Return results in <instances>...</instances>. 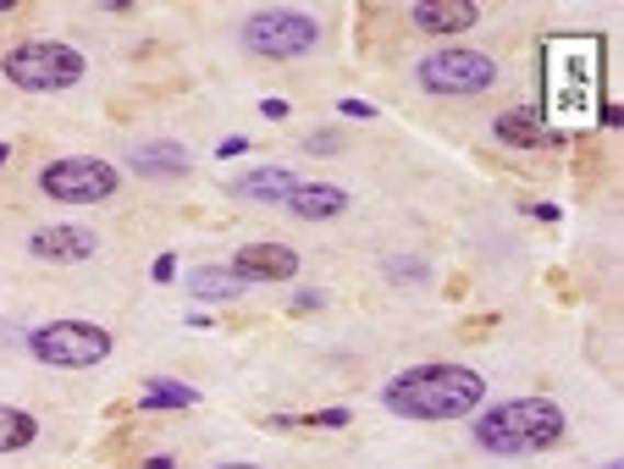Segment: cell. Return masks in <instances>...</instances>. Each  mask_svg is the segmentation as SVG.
I'll return each mask as SVG.
<instances>
[{"instance_id": "5bb4252c", "label": "cell", "mask_w": 624, "mask_h": 469, "mask_svg": "<svg viewBox=\"0 0 624 469\" xmlns=\"http://www.w3.org/2000/svg\"><path fill=\"white\" fill-rule=\"evenodd\" d=\"M282 210H287V216H298V221H338V216L349 210V188L304 178V183L287 194V205H282Z\"/></svg>"}, {"instance_id": "277c9868", "label": "cell", "mask_w": 624, "mask_h": 469, "mask_svg": "<svg viewBox=\"0 0 624 469\" xmlns=\"http://www.w3.org/2000/svg\"><path fill=\"white\" fill-rule=\"evenodd\" d=\"M83 72H89L83 50H72L61 39H18L0 56V78L23 94H61V89L83 83Z\"/></svg>"}, {"instance_id": "484cf974", "label": "cell", "mask_w": 624, "mask_h": 469, "mask_svg": "<svg viewBox=\"0 0 624 469\" xmlns=\"http://www.w3.org/2000/svg\"><path fill=\"white\" fill-rule=\"evenodd\" d=\"M144 469H178V458H144Z\"/></svg>"}, {"instance_id": "cb8c5ba5", "label": "cell", "mask_w": 624, "mask_h": 469, "mask_svg": "<svg viewBox=\"0 0 624 469\" xmlns=\"http://www.w3.org/2000/svg\"><path fill=\"white\" fill-rule=\"evenodd\" d=\"M243 149H249V138H243V133H232V138H222V144H216L222 161H227V155H243Z\"/></svg>"}, {"instance_id": "83f0119b", "label": "cell", "mask_w": 624, "mask_h": 469, "mask_svg": "<svg viewBox=\"0 0 624 469\" xmlns=\"http://www.w3.org/2000/svg\"><path fill=\"white\" fill-rule=\"evenodd\" d=\"M216 469H260V464H216Z\"/></svg>"}, {"instance_id": "7a4b0ae2", "label": "cell", "mask_w": 624, "mask_h": 469, "mask_svg": "<svg viewBox=\"0 0 624 469\" xmlns=\"http://www.w3.org/2000/svg\"><path fill=\"white\" fill-rule=\"evenodd\" d=\"M542 78H547V116L553 127H591L602 105V39L597 34H569L547 39L542 50Z\"/></svg>"}, {"instance_id": "d6986e66", "label": "cell", "mask_w": 624, "mask_h": 469, "mask_svg": "<svg viewBox=\"0 0 624 469\" xmlns=\"http://www.w3.org/2000/svg\"><path fill=\"white\" fill-rule=\"evenodd\" d=\"M387 276H398V282H431L426 260H387Z\"/></svg>"}, {"instance_id": "3957f363", "label": "cell", "mask_w": 624, "mask_h": 469, "mask_svg": "<svg viewBox=\"0 0 624 469\" xmlns=\"http://www.w3.org/2000/svg\"><path fill=\"white\" fill-rule=\"evenodd\" d=\"M476 442L492 458H525L553 453L569 442V414L558 398H503L476 414Z\"/></svg>"}, {"instance_id": "30bf717a", "label": "cell", "mask_w": 624, "mask_h": 469, "mask_svg": "<svg viewBox=\"0 0 624 469\" xmlns=\"http://www.w3.org/2000/svg\"><path fill=\"white\" fill-rule=\"evenodd\" d=\"M29 254L45 260V265H83L100 254V232L83 227V221H56V227H39L29 238Z\"/></svg>"}, {"instance_id": "44dd1931", "label": "cell", "mask_w": 624, "mask_h": 469, "mask_svg": "<svg viewBox=\"0 0 624 469\" xmlns=\"http://www.w3.org/2000/svg\"><path fill=\"white\" fill-rule=\"evenodd\" d=\"M338 111H343L349 122H376V105H371V100H338Z\"/></svg>"}, {"instance_id": "2e32d148", "label": "cell", "mask_w": 624, "mask_h": 469, "mask_svg": "<svg viewBox=\"0 0 624 469\" xmlns=\"http://www.w3.org/2000/svg\"><path fill=\"white\" fill-rule=\"evenodd\" d=\"M194 403H200V387H189V381H167V376L144 381V392H138V409H149V414H167V409H194Z\"/></svg>"}, {"instance_id": "7c38bea8", "label": "cell", "mask_w": 624, "mask_h": 469, "mask_svg": "<svg viewBox=\"0 0 624 469\" xmlns=\"http://www.w3.org/2000/svg\"><path fill=\"white\" fill-rule=\"evenodd\" d=\"M409 23L431 39H453V34H470L481 23V7L476 0H415Z\"/></svg>"}, {"instance_id": "9c48e42d", "label": "cell", "mask_w": 624, "mask_h": 469, "mask_svg": "<svg viewBox=\"0 0 624 469\" xmlns=\"http://www.w3.org/2000/svg\"><path fill=\"white\" fill-rule=\"evenodd\" d=\"M227 265H232V276H238L243 287H265V282H293L304 260H298V249H293V243L260 238V243H243Z\"/></svg>"}, {"instance_id": "5b68a950", "label": "cell", "mask_w": 624, "mask_h": 469, "mask_svg": "<svg viewBox=\"0 0 624 469\" xmlns=\"http://www.w3.org/2000/svg\"><path fill=\"white\" fill-rule=\"evenodd\" d=\"M238 39L260 61H298L321 45V18L304 12V7H260L243 18Z\"/></svg>"}, {"instance_id": "8fae6325", "label": "cell", "mask_w": 624, "mask_h": 469, "mask_svg": "<svg viewBox=\"0 0 624 469\" xmlns=\"http://www.w3.org/2000/svg\"><path fill=\"white\" fill-rule=\"evenodd\" d=\"M127 172L144 183H172L194 172V155L172 138H144V144H127Z\"/></svg>"}, {"instance_id": "ffe728a7", "label": "cell", "mask_w": 624, "mask_h": 469, "mask_svg": "<svg viewBox=\"0 0 624 469\" xmlns=\"http://www.w3.org/2000/svg\"><path fill=\"white\" fill-rule=\"evenodd\" d=\"M343 144H349L343 133H309V138H304V149H309V155H338Z\"/></svg>"}, {"instance_id": "7402d4cb", "label": "cell", "mask_w": 624, "mask_h": 469, "mask_svg": "<svg viewBox=\"0 0 624 469\" xmlns=\"http://www.w3.org/2000/svg\"><path fill=\"white\" fill-rule=\"evenodd\" d=\"M287 309H293V316H316V309H321V293L309 287V293H298V298H293Z\"/></svg>"}, {"instance_id": "8992f818", "label": "cell", "mask_w": 624, "mask_h": 469, "mask_svg": "<svg viewBox=\"0 0 624 469\" xmlns=\"http://www.w3.org/2000/svg\"><path fill=\"white\" fill-rule=\"evenodd\" d=\"M111 332L100 321H45L29 332V354L50 370H94L111 359Z\"/></svg>"}, {"instance_id": "603a6c76", "label": "cell", "mask_w": 624, "mask_h": 469, "mask_svg": "<svg viewBox=\"0 0 624 469\" xmlns=\"http://www.w3.org/2000/svg\"><path fill=\"white\" fill-rule=\"evenodd\" d=\"M172 276H178V260L172 254H161V260L149 265V282H172Z\"/></svg>"}, {"instance_id": "9a60e30c", "label": "cell", "mask_w": 624, "mask_h": 469, "mask_svg": "<svg viewBox=\"0 0 624 469\" xmlns=\"http://www.w3.org/2000/svg\"><path fill=\"white\" fill-rule=\"evenodd\" d=\"M189 293H194L200 304H232V298H243L249 287L232 276V265H194V271H189Z\"/></svg>"}, {"instance_id": "e0dca14e", "label": "cell", "mask_w": 624, "mask_h": 469, "mask_svg": "<svg viewBox=\"0 0 624 469\" xmlns=\"http://www.w3.org/2000/svg\"><path fill=\"white\" fill-rule=\"evenodd\" d=\"M492 133H498L503 149H536V144H547L542 116H531V111H503V116L492 122Z\"/></svg>"}, {"instance_id": "d4e9b609", "label": "cell", "mask_w": 624, "mask_h": 469, "mask_svg": "<svg viewBox=\"0 0 624 469\" xmlns=\"http://www.w3.org/2000/svg\"><path fill=\"white\" fill-rule=\"evenodd\" d=\"M260 116H265V122H282V116H287V100H260Z\"/></svg>"}, {"instance_id": "52a82bcc", "label": "cell", "mask_w": 624, "mask_h": 469, "mask_svg": "<svg viewBox=\"0 0 624 469\" xmlns=\"http://www.w3.org/2000/svg\"><path fill=\"white\" fill-rule=\"evenodd\" d=\"M122 188V167L105 155H61L39 172V194L56 205H105Z\"/></svg>"}, {"instance_id": "4316f807", "label": "cell", "mask_w": 624, "mask_h": 469, "mask_svg": "<svg viewBox=\"0 0 624 469\" xmlns=\"http://www.w3.org/2000/svg\"><path fill=\"white\" fill-rule=\"evenodd\" d=\"M12 161V144H0V167H7Z\"/></svg>"}, {"instance_id": "ba28073f", "label": "cell", "mask_w": 624, "mask_h": 469, "mask_svg": "<svg viewBox=\"0 0 624 469\" xmlns=\"http://www.w3.org/2000/svg\"><path fill=\"white\" fill-rule=\"evenodd\" d=\"M415 83L426 94H487L498 83V61L487 50H470V45H442V50L420 56Z\"/></svg>"}, {"instance_id": "f1b7e54d", "label": "cell", "mask_w": 624, "mask_h": 469, "mask_svg": "<svg viewBox=\"0 0 624 469\" xmlns=\"http://www.w3.org/2000/svg\"><path fill=\"white\" fill-rule=\"evenodd\" d=\"M602 469H624V464H619V458H608V464H602Z\"/></svg>"}, {"instance_id": "6da1fadb", "label": "cell", "mask_w": 624, "mask_h": 469, "mask_svg": "<svg viewBox=\"0 0 624 469\" xmlns=\"http://www.w3.org/2000/svg\"><path fill=\"white\" fill-rule=\"evenodd\" d=\"M382 409L398 420H426V425H447V420H470L487 409V376L453 359H431V365H409L382 387Z\"/></svg>"}, {"instance_id": "ac0fdd59", "label": "cell", "mask_w": 624, "mask_h": 469, "mask_svg": "<svg viewBox=\"0 0 624 469\" xmlns=\"http://www.w3.org/2000/svg\"><path fill=\"white\" fill-rule=\"evenodd\" d=\"M39 442V420L18 403H0V453H23Z\"/></svg>"}, {"instance_id": "4fadbf2b", "label": "cell", "mask_w": 624, "mask_h": 469, "mask_svg": "<svg viewBox=\"0 0 624 469\" xmlns=\"http://www.w3.org/2000/svg\"><path fill=\"white\" fill-rule=\"evenodd\" d=\"M298 183H304V178H298V172H287V167H254V172L232 178V183H227V194H232V199H243V205H287V194H293Z\"/></svg>"}, {"instance_id": "f546056e", "label": "cell", "mask_w": 624, "mask_h": 469, "mask_svg": "<svg viewBox=\"0 0 624 469\" xmlns=\"http://www.w3.org/2000/svg\"><path fill=\"white\" fill-rule=\"evenodd\" d=\"M0 12H12V0H0Z\"/></svg>"}]
</instances>
